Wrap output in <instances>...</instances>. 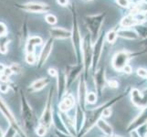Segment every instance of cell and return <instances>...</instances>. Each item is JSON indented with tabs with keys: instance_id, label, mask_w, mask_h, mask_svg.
I'll return each instance as SVG.
<instances>
[{
	"instance_id": "obj_1",
	"label": "cell",
	"mask_w": 147,
	"mask_h": 137,
	"mask_svg": "<svg viewBox=\"0 0 147 137\" xmlns=\"http://www.w3.org/2000/svg\"><path fill=\"white\" fill-rule=\"evenodd\" d=\"M123 96H124V94L113 99L111 101H108V103H105L103 105H100L98 108H95L93 110L89 111L87 115H86V120H85V124H84L83 128L82 131H80V133L79 134V137H82L85 134H87L89 131H90L93 128L94 125L97 124V121L100 118H102V111H104L105 108L110 107V106H113L116 101H119L120 99H121Z\"/></svg>"
},
{
	"instance_id": "obj_2",
	"label": "cell",
	"mask_w": 147,
	"mask_h": 137,
	"mask_svg": "<svg viewBox=\"0 0 147 137\" xmlns=\"http://www.w3.org/2000/svg\"><path fill=\"white\" fill-rule=\"evenodd\" d=\"M105 17V13L90 15V16L85 17V24L89 30L90 36L92 42H95L100 36V32L104 22Z\"/></svg>"
},
{
	"instance_id": "obj_3",
	"label": "cell",
	"mask_w": 147,
	"mask_h": 137,
	"mask_svg": "<svg viewBox=\"0 0 147 137\" xmlns=\"http://www.w3.org/2000/svg\"><path fill=\"white\" fill-rule=\"evenodd\" d=\"M72 30H71V39H72V45L74 48V52L77 57V60L80 64L82 62V38L80 35L79 23L77 20V14H76L75 7L72 9Z\"/></svg>"
},
{
	"instance_id": "obj_4",
	"label": "cell",
	"mask_w": 147,
	"mask_h": 137,
	"mask_svg": "<svg viewBox=\"0 0 147 137\" xmlns=\"http://www.w3.org/2000/svg\"><path fill=\"white\" fill-rule=\"evenodd\" d=\"M20 103H21V116L24 127L26 130H32L35 127L36 121H35V116L32 111L31 106L28 103V100L25 94L20 92Z\"/></svg>"
},
{
	"instance_id": "obj_5",
	"label": "cell",
	"mask_w": 147,
	"mask_h": 137,
	"mask_svg": "<svg viewBox=\"0 0 147 137\" xmlns=\"http://www.w3.org/2000/svg\"><path fill=\"white\" fill-rule=\"evenodd\" d=\"M92 38L90 35H87L82 40V64L85 70V73L87 74L89 69L92 66Z\"/></svg>"
},
{
	"instance_id": "obj_6",
	"label": "cell",
	"mask_w": 147,
	"mask_h": 137,
	"mask_svg": "<svg viewBox=\"0 0 147 137\" xmlns=\"http://www.w3.org/2000/svg\"><path fill=\"white\" fill-rule=\"evenodd\" d=\"M52 98H53V90H50L47 99V103L45 105L44 111L42 113L41 117L39 119V125L49 129L53 124V114H52Z\"/></svg>"
},
{
	"instance_id": "obj_7",
	"label": "cell",
	"mask_w": 147,
	"mask_h": 137,
	"mask_svg": "<svg viewBox=\"0 0 147 137\" xmlns=\"http://www.w3.org/2000/svg\"><path fill=\"white\" fill-rule=\"evenodd\" d=\"M0 111H1L2 114L9 121L10 126L13 127L15 130L17 131L18 134L20 137H27V135L25 134V132L21 129L20 125L18 123V121L16 120V118H15V116L12 113V111H10V109L7 107V105L6 104V103H5L4 100L1 97H0Z\"/></svg>"
},
{
	"instance_id": "obj_8",
	"label": "cell",
	"mask_w": 147,
	"mask_h": 137,
	"mask_svg": "<svg viewBox=\"0 0 147 137\" xmlns=\"http://www.w3.org/2000/svg\"><path fill=\"white\" fill-rule=\"evenodd\" d=\"M131 58V54L127 50H121L113 56L111 60V65L115 70L117 72H123V69L128 65L129 60Z\"/></svg>"
},
{
	"instance_id": "obj_9",
	"label": "cell",
	"mask_w": 147,
	"mask_h": 137,
	"mask_svg": "<svg viewBox=\"0 0 147 137\" xmlns=\"http://www.w3.org/2000/svg\"><path fill=\"white\" fill-rule=\"evenodd\" d=\"M105 35L101 34L99 36L97 40L93 44L92 48V68L93 70H95L96 67L98 66L99 61L101 57V53H102L103 46H104V39H105Z\"/></svg>"
},
{
	"instance_id": "obj_10",
	"label": "cell",
	"mask_w": 147,
	"mask_h": 137,
	"mask_svg": "<svg viewBox=\"0 0 147 137\" xmlns=\"http://www.w3.org/2000/svg\"><path fill=\"white\" fill-rule=\"evenodd\" d=\"M20 8H22L25 11H28L30 13H47L49 11V6L47 4L43 3H37V2H29L23 4L19 7Z\"/></svg>"
},
{
	"instance_id": "obj_11",
	"label": "cell",
	"mask_w": 147,
	"mask_h": 137,
	"mask_svg": "<svg viewBox=\"0 0 147 137\" xmlns=\"http://www.w3.org/2000/svg\"><path fill=\"white\" fill-rule=\"evenodd\" d=\"M131 103L140 108L147 106V90L145 91H140L138 89H133L131 91Z\"/></svg>"
},
{
	"instance_id": "obj_12",
	"label": "cell",
	"mask_w": 147,
	"mask_h": 137,
	"mask_svg": "<svg viewBox=\"0 0 147 137\" xmlns=\"http://www.w3.org/2000/svg\"><path fill=\"white\" fill-rule=\"evenodd\" d=\"M83 68V64H80L78 63L77 65H72V66H68L67 69H66V76H67V82H68V87H70L76 79H77L79 76L82 73Z\"/></svg>"
},
{
	"instance_id": "obj_13",
	"label": "cell",
	"mask_w": 147,
	"mask_h": 137,
	"mask_svg": "<svg viewBox=\"0 0 147 137\" xmlns=\"http://www.w3.org/2000/svg\"><path fill=\"white\" fill-rule=\"evenodd\" d=\"M94 85H95V89L97 90V92L101 95L102 91L104 90V87L106 83H107V80H106L105 77V69L104 68H100L99 69L97 72L94 73Z\"/></svg>"
},
{
	"instance_id": "obj_14",
	"label": "cell",
	"mask_w": 147,
	"mask_h": 137,
	"mask_svg": "<svg viewBox=\"0 0 147 137\" xmlns=\"http://www.w3.org/2000/svg\"><path fill=\"white\" fill-rule=\"evenodd\" d=\"M53 48V38H49L46 43L44 44L43 48L40 51V54L38 56V67H42L45 64V62L47 61V59H49L50 53H51V50Z\"/></svg>"
},
{
	"instance_id": "obj_15",
	"label": "cell",
	"mask_w": 147,
	"mask_h": 137,
	"mask_svg": "<svg viewBox=\"0 0 147 137\" xmlns=\"http://www.w3.org/2000/svg\"><path fill=\"white\" fill-rule=\"evenodd\" d=\"M146 124H147V106L144 108L142 113L134 120H133V121L128 125L127 132L131 133V132L139 129L141 126H143Z\"/></svg>"
},
{
	"instance_id": "obj_16",
	"label": "cell",
	"mask_w": 147,
	"mask_h": 137,
	"mask_svg": "<svg viewBox=\"0 0 147 137\" xmlns=\"http://www.w3.org/2000/svg\"><path fill=\"white\" fill-rule=\"evenodd\" d=\"M87 86H86V80L83 78H80L79 82V88H78V101L79 106L83 111H85L86 107V96H87Z\"/></svg>"
},
{
	"instance_id": "obj_17",
	"label": "cell",
	"mask_w": 147,
	"mask_h": 137,
	"mask_svg": "<svg viewBox=\"0 0 147 137\" xmlns=\"http://www.w3.org/2000/svg\"><path fill=\"white\" fill-rule=\"evenodd\" d=\"M58 98L62 99L66 94V90L68 88L67 76L63 72H59L58 74Z\"/></svg>"
},
{
	"instance_id": "obj_18",
	"label": "cell",
	"mask_w": 147,
	"mask_h": 137,
	"mask_svg": "<svg viewBox=\"0 0 147 137\" xmlns=\"http://www.w3.org/2000/svg\"><path fill=\"white\" fill-rule=\"evenodd\" d=\"M74 105H75L74 97L70 93H68V94H65L62 100L60 101L59 108L61 113H67L68 111L72 109Z\"/></svg>"
},
{
	"instance_id": "obj_19",
	"label": "cell",
	"mask_w": 147,
	"mask_h": 137,
	"mask_svg": "<svg viewBox=\"0 0 147 137\" xmlns=\"http://www.w3.org/2000/svg\"><path fill=\"white\" fill-rule=\"evenodd\" d=\"M49 33L52 38L66 39L71 38V31L62 28H52L49 30Z\"/></svg>"
},
{
	"instance_id": "obj_20",
	"label": "cell",
	"mask_w": 147,
	"mask_h": 137,
	"mask_svg": "<svg viewBox=\"0 0 147 137\" xmlns=\"http://www.w3.org/2000/svg\"><path fill=\"white\" fill-rule=\"evenodd\" d=\"M85 120H86V115L84 111L78 105L77 110H76V115H75V128L78 134H80V131L82 130L85 124Z\"/></svg>"
},
{
	"instance_id": "obj_21",
	"label": "cell",
	"mask_w": 147,
	"mask_h": 137,
	"mask_svg": "<svg viewBox=\"0 0 147 137\" xmlns=\"http://www.w3.org/2000/svg\"><path fill=\"white\" fill-rule=\"evenodd\" d=\"M138 25H141V22L136 18V17L133 13L124 17L121 21V26L126 28H135L136 26H138Z\"/></svg>"
},
{
	"instance_id": "obj_22",
	"label": "cell",
	"mask_w": 147,
	"mask_h": 137,
	"mask_svg": "<svg viewBox=\"0 0 147 137\" xmlns=\"http://www.w3.org/2000/svg\"><path fill=\"white\" fill-rule=\"evenodd\" d=\"M117 32H118V36L123 38L130 39V40H135V39L139 38V35H138L137 31L133 28H123L117 30Z\"/></svg>"
},
{
	"instance_id": "obj_23",
	"label": "cell",
	"mask_w": 147,
	"mask_h": 137,
	"mask_svg": "<svg viewBox=\"0 0 147 137\" xmlns=\"http://www.w3.org/2000/svg\"><path fill=\"white\" fill-rule=\"evenodd\" d=\"M43 42L42 38L38 37V36H33V37H30L26 44V51L27 53H34L35 51V48L37 46L41 45Z\"/></svg>"
},
{
	"instance_id": "obj_24",
	"label": "cell",
	"mask_w": 147,
	"mask_h": 137,
	"mask_svg": "<svg viewBox=\"0 0 147 137\" xmlns=\"http://www.w3.org/2000/svg\"><path fill=\"white\" fill-rule=\"evenodd\" d=\"M96 125H97V127L107 137H111L113 135V129L111 127V125H110L108 124V121H106L103 118H100L97 121V124Z\"/></svg>"
},
{
	"instance_id": "obj_25",
	"label": "cell",
	"mask_w": 147,
	"mask_h": 137,
	"mask_svg": "<svg viewBox=\"0 0 147 137\" xmlns=\"http://www.w3.org/2000/svg\"><path fill=\"white\" fill-rule=\"evenodd\" d=\"M50 82V80L49 78H41L39 80H35V82L30 85L29 87V90L31 91V92H35V91H38V90H42L43 88H45L46 86Z\"/></svg>"
},
{
	"instance_id": "obj_26",
	"label": "cell",
	"mask_w": 147,
	"mask_h": 137,
	"mask_svg": "<svg viewBox=\"0 0 147 137\" xmlns=\"http://www.w3.org/2000/svg\"><path fill=\"white\" fill-rule=\"evenodd\" d=\"M119 36H118V32L116 31V30H110V31L106 34V37H105V38H106V40L110 43V44H113L115 41H116V39H117V38H118Z\"/></svg>"
},
{
	"instance_id": "obj_27",
	"label": "cell",
	"mask_w": 147,
	"mask_h": 137,
	"mask_svg": "<svg viewBox=\"0 0 147 137\" xmlns=\"http://www.w3.org/2000/svg\"><path fill=\"white\" fill-rule=\"evenodd\" d=\"M97 101V94L93 91H90V92L87 93V96H86V103L89 104H93Z\"/></svg>"
},
{
	"instance_id": "obj_28",
	"label": "cell",
	"mask_w": 147,
	"mask_h": 137,
	"mask_svg": "<svg viewBox=\"0 0 147 137\" xmlns=\"http://www.w3.org/2000/svg\"><path fill=\"white\" fill-rule=\"evenodd\" d=\"M7 43H8V40L6 38V36L0 38V52H1V53H4V54L7 53Z\"/></svg>"
},
{
	"instance_id": "obj_29",
	"label": "cell",
	"mask_w": 147,
	"mask_h": 137,
	"mask_svg": "<svg viewBox=\"0 0 147 137\" xmlns=\"http://www.w3.org/2000/svg\"><path fill=\"white\" fill-rule=\"evenodd\" d=\"M26 61L29 65H33L35 63H38V59L35 53H27L26 55Z\"/></svg>"
},
{
	"instance_id": "obj_30",
	"label": "cell",
	"mask_w": 147,
	"mask_h": 137,
	"mask_svg": "<svg viewBox=\"0 0 147 137\" xmlns=\"http://www.w3.org/2000/svg\"><path fill=\"white\" fill-rule=\"evenodd\" d=\"M135 30L137 31L138 35H139V37L140 36H143L144 38H147V28L146 27H144L143 25H138V26H136L135 27Z\"/></svg>"
},
{
	"instance_id": "obj_31",
	"label": "cell",
	"mask_w": 147,
	"mask_h": 137,
	"mask_svg": "<svg viewBox=\"0 0 147 137\" xmlns=\"http://www.w3.org/2000/svg\"><path fill=\"white\" fill-rule=\"evenodd\" d=\"M47 131H48V129H47L46 127H44V126L38 124V126L36 128V134H37L39 137H43V136L46 135Z\"/></svg>"
},
{
	"instance_id": "obj_32",
	"label": "cell",
	"mask_w": 147,
	"mask_h": 137,
	"mask_svg": "<svg viewBox=\"0 0 147 137\" xmlns=\"http://www.w3.org/2000/svg\"><path fill=\"white\" fill-rule=\"evenodd\" d=\"M45 19H46L47 23H49V25H55L56 23H57V18H56L54 15H52V14L46 15Z\"/></svg>"
},
{
	"instance_id": "obj_33",
	"label": "cell",
	"mask_w": 147,
	"mask_h": 137,
	"mask_svg": "<svg viewBox=\"0 0 147 137\" xmlns=\"http://www.w3.org/2000/svg\"><path fill=\"white\" fill-rule=\"evenodd\" d=\"M17 134H18L17 131L15 130L13 127H11V126H9V128L7 129V131L6 132V133H5L3 137H16Z\"/></svg>"
},
{
	"instance_id": "obj_34",
	"label": "cell",
	"mask_w": 147,
	"mask_h": 137,
	"mask_svg": "<svg viewBox=\"0 0 147 137\" xmlns=\"http://www.w3.org/2000/svg\"><path fill=\"white\" fill-rule=\"evenodd\" d=\"M7 33V28L6 27V25L4 23L0 22V38L1 37H5Z\"/></svg>"
},
{
	"instance_id": "obj_35",
	"label": "cell",
	"mask_w": 147,
	"mask_h": 137,
	"mask_svg": "<svg viewBox=\"0 0 147 137\" xmlns=\"http://www.w3.org/2000/svg\"><path fill=\"white\" fill-rule=\"evenodd\" d=\"M137 74L142 78H147V70L140 68L137 70Z\"/></svg>"
},
{
	"instance_id": "obj_36",
	"label": "cell",
	"mask_w": 147,
	"mask_h": 137,
	"mask_svg": "<svg viewBox=\"0 0 147 137\" xmlns=\"http://www.w3.org/2000/svg\"><path fill=\"white\" fill-rule=\"evenodd\" d=\"M111 106H110V107H107V108H105L104 111H102V118L103 117H110V116L111 115Z\"/></svg>"
},
{
	"instance_id": "obj_37",
	"label": "cell",
	"mask_w": 147,
	"mask_h": 137,
	"mask_svg": "<svg viewBox=\"0 0 147 137\" xmlns=\"http://www.w3.org/2000/svg\"><path fill=\"white\" fill-rule=\"evenodd\" d=\"M49 74L51 76V77H56V78H57L58 77V74H59V72H58L57 70L53 69V68H50L49 70Z\"/></svg>"
},
{
	"instance_id": "obj_38",
	"label": "cell",
	"mask_w": 147,
	"mask_h": 137,
	"mask_svg": "<svg viewBox=\"0 0 147 137\" xmlns=\"http://www.w3.org/2000/svg\"><path fill=\"white\" fill-rule=\"evenodd\" d=\"M108 84H109V86L111 88H113V89H115V88H117L118 87V82L117 80H111L110 82H108Z\"/></svg>"
},
{
	"instance_id": "obj_39",
	"label": "cell",
	"mask_w": 147,
	"mask_h": 137,
	"mask_svg": "<svg viewBox=\"0 0 147 137\" xmlns=\"http://www.w3.org/2000/svg\"><path fill=\"white\" fill-rule=\"evenodd\" d=\"M10 69L12 70V72H13V73H17V74H18V73H20V68L18 67V65H13L12 67H10Z\"/></svg>"
},
{
	"instance_id": "obj_40",
	"label": "cell",
	"mask_w": 147,
	"mask_h": 137,
	"mask_svg": "<svg viewBox=\"0 0 147 137\" xmlns=\"http://www.w3.org/2000/svg\"><path fill=\"white\" fill-rule=\"evenodd\" d=\"M57 2L59 5H60V6H62V7H66L69 5V0H57Z\"/></svg>"
},
{
	"instance_id": "obj_41",
	"label": "cell",
	"mask_w": 147,
	"mask_h": 137,
	"mask_svg": "<svg viewBox=\"0 0 147 137\" xmlns=\"http://www.w3.org/2000/svg\"><path fill=\"white\" fill-rule=\"evenodd\" d=\"M123 72H126V73H131V72H133V69H131V66L128 64V65L126 66V67L123 69Z\"/></svg>"
},
{
	"instance_id": "obj_42",
	"label": "cell",
	"mask_w": 147,
	"mask_h": 137,
	"mask_svg": "<svg viewBox=\"0 0 147 137\" xmlns=\"http://www.w3.org/2000/svg\"><path fill=\"white\" fill-rule=\"evenodd\" d=\"M7 90H8V86L7 84H4V85L0 86V90H1L2 92H7Z\"/></svg>"
},
{
	"instance_id": "obj_43",
	"label": "cell",
	"mask_w": 147,
	"mask_h": 137,
	"mask_svg": "<svg viewBox=\"0 0 147 137\" xmlns=\"http://www.w3.org/2000/svg\"><path fill=\"white\" fill-rule=\"evenodd\" d=\"M131 137H141V134L138 133V131H137V130L131 132Z\"/></svg>"
},
{
	"instance_id": "obj_44",
	"label": "cell",
	"mask_w": 147,
	"mask_h": 137,
	"mask_svg": "<svg viewBox=\"0 0 147 137\" xmlns=\"http://www.w3.org/2000/svg\"><path fill=\"white\" fill-rule=\"evenodd\" d=\"M5 134V133H3V131H2V128L0 127V137H3Z\"/></svg>"
},
{
	"instance_id": "obj_45",
	"label": "cell",
	"mask_w": 147,
	"mask_h": 137,
	"mask_svg": "<svg viewBox=\"0 0 147 137\" xmlns=\"http://www.w3.org/2000/svg\"><path fill=\"white\" fill-rule=\"evenodd\" d=\"M111 137H121V136H119V135H113Z\"/></svg>"
},
{
	"instance_id": "obj_46",
	"label": "cell",
	"mask_w": 147,
	"mask_h": 137,
	"mask_svg": "<svg viewBox=\"0 0 147 137\" xmlns=\"http://www.w3.org/2000/svg\"><path fill=\"white\" fill-rule=\"evenodd\" d=\"M144 1L145 3H147V0H144Z\"/></svg>"
},
{
	"instance_id": "obj_47",
	"label": "cell",
	"mask_w": 147,
	"mask_h": 137,
	"mask_svg": "<svg viewBox=\"0 0 147 137\" xmlns=\"http://www.w3.org/2000/svg\"><path fill=\"white\" fill-rule=\"evenodd\" d=\"M144 137H147V134H145V135H144Z\"/></svg>"
}]
</instances>
